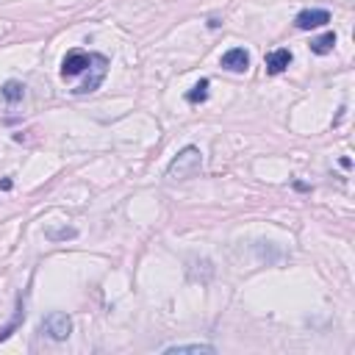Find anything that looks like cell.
<instances>
[{"instance_id":"10","label":"cell","mask_w":355,"mask_h":355,"mask_svg":"<svg viewBox=\"0 0 355 355\" xmlns=\"http://www.w3.org/2000/svg\"><path fill=\"white\" fill-rule=\"evenodd\" d=\"M0 94H3L8 103H19V100L25 97V86H22L19 80H6V83L0 86Z\"/></svg>"},{"instance_id":"3","label":"cell","mask_w":355,"mask_h":355,"mask_svg":"<svg viewBox=\"0 0 355 355\" xmlns=\"http://www.w3.org/2000/svg\"><path fill=\"white\" fill-rule=\"evenodd\" d=\"M39 330H42L47 338H53V341H64V338H69V333H72V319H69L64 311H50V313L42 319Z\"/></svg>"},{"instance_id":"9","label":"cell","mask_w":355,"mask_h":355,"mask_svg":"<svg viewBox=\"0 0 355 355\" xmlns=\"http://www.w3.org/2000/svg\"><path fill=\"white\" fill-rule=\"evenodd\" d=\"M172 352H208V355H214L216 347H211V344H169V347H164V355H172Z\"/></svg>"},{"instance_id":"12","label":"cell","mask_w":355,"mask_h":355,"mask_svg":"<svg viewBox=\"0 0 355 355\" xmlns=\"http://www.w3.org/2000/svg\"><path fill=\"white\" fill-rule=\"evenodd\" d=\"M47 236L50 239H72V236H78V230L75 227H64V230H50Z\"/></svg>"},{"instance_id":"1","label":"cell","mask_w":355,"mask_h":355,"mask_svg":"<svg viewBox=\"0 0 355 355\" xmlns=\"http://www.w3.org/2000/svg\"><path fill=\"white\" fill-rule=\"evenodd\" d=\"M200 169H202V153L189 144L172 158V164L166 166V178L169 180H186V178H194Z\"/></svg>"},{"instance_id":"5","label":"cell","mask_w":355,"mask_h":355,"mask_svg":"<svg viewBox=\"0 0 355 355\" xmlns=\"http://www.w3.org/2000/svg\"><path fill=\"white\" fill-rule=\"evenodd\" d=\"M89 58H92V53H83V50H72V53H67L64 61H61V75H64V78H75V75L86 72Z\"/></svg>"},{"instance_id":"7","label":"cell","mask_w":355,"mask_h":355,"mask_svg":"<svg viewBox=\"0 0 355 355\" xmlns=\"http://www.w3.org/2000/svg\"><path fill=\"white\" fill-rule=\"evenodd\" d=\"M288 64H291V50H286V47L272 50V53L266 55V72H269V75H280V72H286Z\"/></svg>"},{"instance_id":"11","label":"cell","mask_w":355,"mask_h":355,"mask_svg":"<svg viewBox=\"0 0 355 355\" xmlns=\"http://www.w3.org/2000/svg\"><path fill=\"white\" fill-rule=\"evenodd\" d=\"M186 100H189V103H202V100H208V78H202L200 83H194L191 92H186Z\"/></svg>"},{"instance_id":"8","label":"cell","mask_w":355,"mask_h":355,"mask_svg":"<svg viewBox=\"0 0 355 355\" xmlns=\"http://www.w3.org/2000/svg\"><path fill=\"white\" fill-rule=\"evenodd\" d=\"M333 47H336V33H333V31H327V33L311 39V53H316V55H327Z\"/></svg>"},{"instance_id":"4","label":"cell","mask_w":355,"mask_h":355,"mask_svg":"<svg viewBox=\"0 0 355 355\" xmlns=\"http://www.w3.org/2000/svg\"><path fill=\"white\" fill-rule=\"evenodd\" d=\"M330 22V11L327 8H305L294 17V25L300 31H311V28H322Z\"/></svg>"},{"instance_id":"6","label":"cell","mask_w":355,"mask_h":355,"mask_svg":"<svg viewBox=\"0 0 355 355\" xmlns=\"http://www.w3.org/2000/svg\"><path fill=\"white\" fill-rule=\"evenodd\" d=\"M225 69H230V72H244L247 67H250V53L244 50V47H233V50H227L225 55H222V61H219Z\"/></svg>"},{"instance_id":"2","label":"cell","mask_w":355,"mask_h":355,"mask_svg":"<svg viewBox=\"0 0 355 355\" xmlns=\"http://www.w3.org/2000/svg\"><path fill=\"white\" fill-rule=\"evenodd\" d=\"M105 72H108V58L103 53H92L89 58V67H86V80L80 86L72 89V94H92L94 89H100V83L105 80Z\"/></svg>"}]
</instances>
